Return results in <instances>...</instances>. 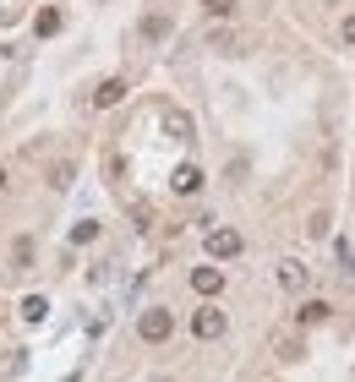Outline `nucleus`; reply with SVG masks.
Instances as JSON below:
<instances>
[{
  "mask_svg": "<svg viewBox=\"0 0 355 382\" xmlns=\"http://www.w3.org/2000/svg\"><path fill=\"white\" fill-rule=\"evenodd\" d=\"M143 33H148V39H164V33H169V22H164V17H148V28H143Z\"/></svg>",
  "mask_w": 355,
  "mask_h": 382,
  "instance_id": "11",
  "label": "nucleus"
},
{
  "mask_svg": "<svg viewBox=\"0 0 355 382\" xmlns=\"http://www.w3.org/2000/svg\"><path fill=\"white\" fill-rule=\"evenodd\" d=\"M279 284H284V290H301V284H306V268H301V262H284V268H279Z\"/></svg>",
  "mask_w": 355,
  "mask_h": 382,
  "instance_id": "7",
  "label": "nucleus"
},
{
  "mask_svg": "<svg viewBox=\"0 0 355 382\" xmlns=\"http://www.w3.org/2000/svg\"><path fill=\"white\" fill-rule=\"evenodd\" d=\"M175 191H181V197H191V191H197V186H203V169H197V164H181V169H175Z\"/></svg>",
  "mask_w": 355,
  "mask_h": 382,
  "instance_id": "5",
  "label": "nucleus"
},
{
  "mask_svg": "<svg viewBox=\"0 0 355 382\" xmlns=\"http://www.w3.org/2000/svg\"><path fill=\"white\" fill-rule=\"evenodd\" d=\"M0 191H6V169H0Z\"/></svg>",
  "mask_w": 355,
  "mask_h": 382,
  "instance_id": "14",
  "label": "nucleus"
},
{
  "mask_svg": "<svg viewBox=\"0 0 355 382\" xmlns=\"http://www.w3.org/2000/svg\"><path fill=\"white\" fill-rule=\"evenodd\" d=\"M295 317H301L306 328H312V322H323V317H328V301H306L301 311H295Z\"/></svg>",
  "mask_w": 355,
  "mask_h": 382,
  "instance_id": "8",
  "label": "nucleus"
},
{
  "mask_svg": "<svg viewBox=\"0 0 355 382\" xmlns=\"http://www.w3.org/2000/svg\"><path fill=\"white\" fill-rule=\"evenodd\" d=\"M191 333H197V339H219V333H224V311H197V317H191Z\"/></svg>",
  "mask_w": 355,
  "mask_h": 382,
  "instance_id": "2",
  "label": "nucleus"
},
{
  "mask_svg": "<svg viewBox=\"0 0 355 382\" xmlns=\"http://www.w3.org/2000/svg\"><path fill=\"white\" fill-rule=\"evenodd\" d=\"M235 11V0H208V17H230Z\"/></svg>",
  "mask_w": 355,
  "mask_h": 382,
  "instance_id": "12",
  "label": "nucleus"
},
{
  "mask_svg": "<svg viewBox=\"0 0 355 382\" xmlns=\"http://www.w3.org/2000/svg\"><path fill=\"white\" fill-rule=\"evenodd\" d=\"M191 290H197V295H219V290H224V273H219V268H197V273H191Z\"/></svg>",
  "mask_w": 355,
  "mask_h": 382,
  "instance_id": "4",
  "label": "nucleus"
},
{
  "mask_svg": "<svg viewBox=\"0 0 355 382\" xmlns=\"http://www.w3.org/2000/svg\"><path fill=\"white\" fill-rule=\"evenodd\" d=\"M208 251H213V257H241V235H235V229H213Z\"/></svg>",
  "mask_w": 355,
  "mask_h": 382,
  "instance_id": "3",
  "label": "nucleus"
},
{
  "mask_svg": "<svg viewBox=\"0 0 355 382\" xmlns=\"http://www.w3.org/2000/svg\"><path fill=\"white\" fill-rule=\"evenodd\" d=\"M339 33H344V44H355V17L344 22V28H339Z\"/></svg>",
  "mask_w": 355,
  "mask_h": 382,
  "instance_id": "13",
  "label": "nucleus"
},
{
  "mask_svg": "<svg viewBox=\"0 0 355 382\" xmlns=\"http://www.w3.org/2000/svg\"><path fill=\"white\" fill-rule=\"evenodd\" d=\"M93 235H99V224H77V229H71V241H77V246H88Z\"/></svg>",
  "mask_w": 355,
  "mask_h": 382,
  "instance_id": "10",
  "label": "nucleus"
},
{
  "mask_svg": "<svg viewBox=\"0 0 355 382\" xmlns=\"http://www.w3.org/2000/svg\"><path fill=\"white\" fill-rule=\"evenodd\" d=\"M137 333H143L148 344L169 339V311H159V306H153V311H143V322H137Z\"/></svg>",
  "mask_w": 355,
  "mask_h": 382,
  "instance_id": "1",
  "label": "nucleus"
},
{
  "mask_svg": "<svg viewBox=\"0 0 355 382\" xmlns=\"http://www.w3.org/2000/svg\"><path fill=\"white\" fill-rule=\"evenodd\" d=\"M55 28H61V11H39V33H44V39H49Z\"/></svg>",
  "mask_w": 355,
  "mask_h": 382,
  "instance_id": "9",
  "label": "nucleus"
},
{
  "mask_svg": "<svg viewBox=\"0 0 355 382\" xmlns=\"http://www.w3.org/2000/svg\"><path fill=\"white\" fill-rule=\"evenodd\" d=\"M121 99H126V82H121V77L99 82V93H93V104H104V109H109V104H121Z\"/></svg>",
  "mask_w": 355,
  "mask_h": 382,
  "instance_id": "6",
  "label": "nucleus"
}]
</instances>
